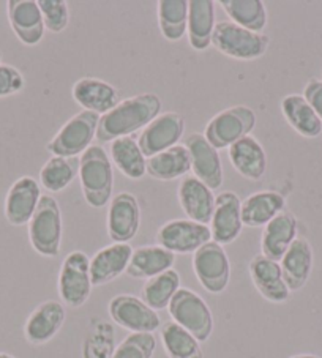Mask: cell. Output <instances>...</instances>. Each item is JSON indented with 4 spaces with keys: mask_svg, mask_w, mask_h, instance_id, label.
I'll use <instances>...</instances> for the list:
<instances>
[{
    "mask_svg": "<svg viewBox=\"0 0 322 358\" xmlns=\"http://www.w3.org/2000/svg\"><path fill=\"white\" fill-rule=\"evenodd\" d=\"M161 100L155 94H139L122 100L109 113L100 115L97 138L98 142L106 144L114 139L132 136L142 131L148 123L161 114Z\"/></svg>",
    "mask_w": 322,
    "mask_h": 358,
    "instance_id": "cell-1",
    "label": "cell"
},
{
    "mask_svg": "<svg viewBox=\"0 0 322 358\" xmlns=\"http://www.w3.org/2000/svg\"><path fill=\"white\" fill-rule=\"evenodd\" d=\"M79 180L84 201L92 208H104L113 199L114 171L108 152L90 145L79 158Z\"/></svg>",
    "mask_w": 322,
    "mask_h": 358,
    "instance_id": "cell-2",
    "label": "cell"
},
{
    "mask_svg": "<svg viewBox=\"0 0 322 358\" xmlns=\"http://www.w3.org/2000/svg\"><path fill=\"white\" fill-rule=\"evenodd\" d=\"M29 242L43 257H57L62 245V210L55 197L43 194L27 224Z\"/></svg>",
    "mask_w": 322,
    "mask_h": 358,
    "instance_id": "cell-3",
    "label": "cell"
},
{
    "mask_svg": "<svg viewBox=\"0 0 322 358\" xmlns=\"http://www.w3.org/2000/svg\"><path fill=\"white\" fill-rule=\"evenodd\" d=\"M212 46L226 57L235 60H256L267 52L270 38L265 34L251 32L232 21L216 22Z\"/></svg>",
    "mask_w": 322,
    "mask_h": 358,
    "instance_id": "cell-4",
    "label": "cell"
},
{
    "mask_svg": "<svg viewBox=\"0 0 322 358\" xmlns=\"http://www.w3.org/2000/svg\"><path fill=\"white\" fill-rule=\"evenodd\" d=\"M98 122L100 115L83 109L64 123L46 144V150L52 157L76 158L83 155L97 138Z\"/></svg>",
    "mask_w": 322,
    "mask_h": 358,
    "instance_id": "cell-5",
    "label": "cell"
},
{
    "mask_svg": "<svg viewBox=\"0 0 322 358\" xmlns=\"http://www.w3.org/2000/svg\"><path fill=\"white\" fill-rule=\"evenodd\" d=\"M255 110L244 104L221 110L207 122L204 128L206 138L216 150L229 149L239 139L248 136L256 127Z\"/></svg>",
    "mask_w": 322,
    "mask_h": 358,
    "instance_id": "cell-6",
    "label": "cell"
},
{
    "mask_svg": "<svg viewBox=\"0 0 322 358\" xmlns=\"http://www.w3.org/2000/svg\"><path fill=\"white\" fill-rule=\"evenodd\" d=\"M169 316L197 341L206 343L214 331V316L201 295L181 287L168 306Z\"/></svg>",
    "mask_w": 322,
    "mask_h": 358,
    "instance_id": "cell-7",
    "label": "cell"
},
{
    "mask_svg": "<svg viewBox=\"0 0 322 358\" xmlns=\"http://www.w3.org/2000/svg\"><path fill=\"white\" fill-rule=\"evenodd\" d=\"M90 259L83 251H71L62 262L59 273V295L62 303L70 308L85 305L92 294Z\"/></svg>",
    "mask_w": 322,
    "mask_h": 358,
    "instance_id": "cell-8",
    "label": "cell"
},
{
    "mask_svg": "<svg viewBox=\"0 0 322 358\" xmlns=\"http://www.w3.org/2000/svg\"><path fill=\"white\" fill-rule=\"evenodd\" d=\"M193 271L207 292H225L231 280V262L225 248L214 240L201 246L193 255Z\"/></svg>",
    "mask_w": 322,
    "mask_h": 358,
    "instance_id": "cell-9",
    "label": "cell"
},
{
    "mask_svg": "<svg viewBox=\"0 0 322 358\" xmlns=\"http://www.w3.org/2000/svg\"><path fill=\"white\" fill-rule=\"evenodd\" d=\"M157 245L174 255H191L209 242H212L210 226L191 220H171L157 231Z\"/></svg>",
    "mask_w": 322,
    "mask_h": 358,
    "instance_id": "cell-10",
    "label": "cell"
},
{
    "mask_svg": "<svg viewBox=\"0 0 322 358\" xmlns=\"http://www.w3.org/2000/svg\"><path fill=\"white\" fill-rule=\"evenodd\" d=\"M108 311L117 325L132 333H153L161 329L158 313L134 295H117L109 301Z\"/></svg>",
    "mask_w": 322,
    "mask_h": 358,
    "instance_id": "cell-11",
    "label": "cell"
},
{
    "mask_svg": "<svg viewBox=\"0 0 322 358\" xmlns=\"http://www.w3.org/2000/svg\"><path fill=\"white\" fill-rule=\"evenodd\" d=\"M183 129L185 119L178 113L169 110V113L160 114L141 131L138 138L139 149L146 158L158 155L178 144L183 136Z\"/></svg>",
    "mask_w": 322,
    "mask_h": 358,
    "instance_id": "cell-12",
    "label": "cell"
},
{
    "mask_svg": "<svg viewBox=\"0 0 322 358\" xmlns=\"http://www.w3.org/2000/svg\"><path fill=\"white\" fill-rule=\"evenodd\" d=\"M108 236L114 243H128L141 227V207L132 193L115 194L108 207Z\"/></svg>",
    "mask_w": 322,
    "mask_h": 358,
    "instance_id": "cell-13",
    "label": "cell"
},
{
    "mask_svg": "<svg viewBox=\"0 0 322 358\" xmlns=\"http://www.w3.org/2000/svg\"><path fill=\"white\" fill-rule=\"evenodd\" d=\"M191 159V172L212 191L221 188L223 166L218 150L204 138V134L191 133L183 141Z\"/></svg>",
    "mask_w": 322,
    "mask_h": 358,
    "instance_id": "cell-14",
    "label": "cell"
},
{
    "mask_svg": "<svg viewBox=\"0 0 322 358\" xmlns=\"http://www.w3.org/2000/svg\"><path fill=\"white\" fill-rule=\"evenodd\" d=\"M244 229L241 223V201L232 191H223L215 196V207L210 232L212 240L218 245H231L239 238Z\"/></svg>",
    "mask_w": 322,
    "mask_h": 358,
    "instance_id": "cell-15",
    "label": "cell"
},
{
    "mask_svg": "<svg viewBox=\"0 0 322 358\" xmlns=\"http://www.w3.org/2000/svg\"><path fill=\"white\" fill-rule=\"evenodd\" d=\"M40 183L34 177H20L5 196L4 213L11 226L29 224L41 199Z\"/></svg>",
    "mask_w": 322,
    "mask_h": 358,
    "instance_id": "cell-16",
    "label": "cell"
},
{
    "mask_svg": "<svg viewBox=\"0 0 322 358\" xmlns=\"http://www.w3.org/2000/svg\"><path fill=\"white\" fill-rule=\"evenodd\" d=\"M66 311L57 300H46L29 314L24 324V338L32 345H43L51 341L65 324Z\"/></svg>",
    "mask_w": 322,
    "mask_h": 358,
    "instance_id": "cell-17",
    "label": "cell"
},
{
    "mask_svg": "<svg viewBox=\"0 0 322 358\" xmlns=\"http://www.w3.org/2000/svg\"><path fill=\"white\" fill-rule=\"evenodd\" d=\"M7 16L11 30L22 45H40L46 27L36 0H10L7 2Z\"/></svg>",
    "mask_w": 322,
    "mask_h": 358,
    "instance_id": "cell-18",
    "label": "cell"
},
{
    "mask_svg": "<svg viewBox=\"0 0 322 358\" xmlns=\"http://www.w3.org/2000/svg\"><path fill=\"white\" fill-rule=\"evenodd\" d=\"M177 199L183 213L191 221L210 224L215 207L214 191L195 176L183 177L177 187Z\"/></svg>",
    "mask_w": 322,
    "mask_h": 358,
    "instance_id": "cell-19",
    "label": "cell"
},
{
    "mask_svg": "<svg viewBox=\"0 0 322 358\" xmlns=\"http://www.w3.org/2000/svg\"><path fill=\"white\" fill-rule=\"evenodd\" d=\"M250 278L256 291L270 303H284L290 297V291L283 278L280 262L258 255L250 262Z\"/></svg>",
    "mask_w": 322,
    "mask_h": 358,
    "instance_id": "cell-20",
    "label": "cell"
},
{
    "mask_svg": "<svg viewBox=\"0 0 322 358\" xmlns=\"http://www.w3.org/2000/svg\"><path fill=\"white\" fill-rule=\"evenodd\" d=\"M299 220L289 210H283L280 215L264 226L261 237V255L280 262L286 255L289 246L299 237Z\"/></svg>",
    "mask_w": 322,
    "mask_h": 358,
    "instance_id": "cell-21",
    "label": "cell"
},
{
    "mask_svg": "<svg viewBox=\"0 0 322 358\" xmlns=\"http://www.w3.org/2000/svg\"><path fill=\"white\" fill-rule=\"evenodd\" d=\"M73 100L84 110L104 115L120 103V94L113 84L98 78H80L73 84Z\"/></svg>",
    "mask_w": 322,
    "mask_h": 358,
    "instance_id": "cell-22",
    "label": "cell"
},
{
    "mask_svg": "<svg viewBox=\"0 0 322 358\" xmlns=\"http://www.w3.org/2000/svg\"><path fill=\"white\" fill-rule=\"evenodd\" d=\"M133 255L130 243H113L97 251L90 259L92 286H104L125 273Z\"/></svg>",
    "mask_w": 322,
    "mask_h": 358,
    "instance_id": "cell-23",
    "label": "cell"
},
{
    "mask_svg": "<svg viewBox=\"0 0 322 358\" xmlns=\"http://www.w3.org/2000/svg\"><path fill=\"white\" fill-rule=\"evenodd\" d=\"M229 162L241 177L258 182L267 171V153L255 136H245L227 149Z\"/></svg>",
    "mask_w": 322,
    "mask_h": 358,
    "instance_id": "cell-24",
    "label": "cell"
},
{
    "mask_svg": "<svg viewBox=\"0 0 322 358\" xmlns=\"http://www.w3.org/2000/svg\"><path fill=\"white\" fill-rule=\"evenodd\" d=\"M314 264L313 246L305 237H297L280 261L283 278L290 292H297L307 286Z\"/></svg>",
    "mask_w": 322,
    "mask_h": 358,
    "instance_id": "cell-25",
    "label": "cell"
},
{
    "mask_svg": "<svg viewBox=\"0 0 322 358\" xmlns=\"http://www.w3.org/2000/svg\"><path fill=\"white\" fill-rule=\"evenodd\" d=\"M176 264V255L160 245H146L133 250L125 273L134 280H150L164 271L171 270Z\"/></svg>",
    "mask_w": 322,
    "mask_h": 358,
    "instance_id": "cell-26",
    "label": "cell"
},
{
    "mask_svg": "<svg viewBox=\"0 0 322 358\" xmlns=\"http://www.w3.org/2000/svg\"><path fill=\"white\" fill-rule=\"evenodd\" d=\"M283 210H286V199L281 193L274 189L258 191L241 201V223L248 227H262Z\"/></svg>",
    "mask_w": 322,
    "mask_h": 358,
    "instance_id": "cell-27",
    "label": "cell"
},
{
    "mask_svg": "<svg viewBox=\"0 0 322 358\" xmlns=\"http://www.w3.org/2000/svg\"><path fill=\"white\" fill-rule=\"evenodd\" d=\"M214 0H190L188 2V43L195 51H206L212 45L215 30Z\"/></svg>",
    "mask_w": 322,
    "mask_h": 358,
    "instance_id": "cell-28",
    "label": "cell"
},
{
    "mask_svg": "<svg viewBox=\"0 0 322 358\" xmlns=\"http://www.w3.org/2000/svg\"><path fill=\"white\" fill-rule=\"evenodd\" d=\"M280 108L284 120L302 138L314 139L322 134V120L303 95H286L281 100Z\"/></svg>",
    "mask_w": 322,
    "mask_h": 358,
    "instance_id": "cell-29",
    "label": "cell"
},
{
    "mask_svg": "<svg viewBox=\"0 0 322 358\" xmlns=\"http://www.w3.org/2000/svg\"><path fill=\"white\" fill-rule=\"evenodd\" d=\"M188 172H191V159L183 144H177L158 155L147 158V174L155 180H177L187 177Z\"/></svg>",
    "mask_w": 322,
    "mask_h": 358,
    "instance_id": "cell-30",
    "label": "cell"
},
{
    "mask_svg": "<svg viewBox=\"0 0 322 358\" xmlns=\"http://www.w3.org/2000/svg\"><path fill=\"white\" fill-rule=\"evenodd\" d=\"M111 162L115 164L123 176L139 180L147 174V158L139 149L134 136H123V138L109 142Z\"/></svg>",
    "mask_w": 322,
    "mask_h": 358,
    "instance_id": "cell-31",
    "label": "cell"
},
{
    "mask_svg": "<svg viewBox=\"0 0 322 358\" xmlns=\"http://www.w3.org/2000/svg\"><path fill=\"white\" fill-rule=\"evenodd\" d=\"M218 3L229 21L240 27L261 34L267 26V8L261 0H220Z\"/></svg>",
    "mask_w": 322,
    "mask_h": 358,
    "instance_id": "cell-32",
    "label": "cell"
},
{
    "mask_svg": "<svg viewBox=\"0 0 322 358\" xmlns=\"http://www.w3.org/2000/svg\"><path fill=\"white\" fill-rule=\"evenodd\" d=\"M178 289H181V275L177 270L171 268L164 273L147 280L142 286L141 299L153 311H161L169 306Z\"/></svg>",
    "mask_w": 322,
    "mask_h": 358,
    "instance_id": "cell-33",
    "label": "cell"
},
{
    "mask_svg": "<svg viewBox=\"0 0 322 358\" xmlns=\"http://www.w3.org/2000/svg\"><path fill=\"white\" fill-rule=\"evenodd\" d=\"M160 335L169 358H204L201 343L174 320L161 325Z\"/></svg>",
    "mask_w": 322,
    "mask_h": 358,
    "instance_id": "cell-34",
    "label": "cell"
},
{
    "mask_svg": "<svg viewBox=\"0 0 322 358\" xmlns=\"http://www.w3.org/2000/svg\"><path fill=\"white\" fill-rule=\"evenodd\" d=\"M79 158L51 157L40 169V183L49 193H60L79 177Z\"/></svg>",
    "mask_w": 322,
    "mask_h": 358,
    "instance_id": "cell-35",
    "label": "cell"
},
{
    "mask_svg": "<svg viewBox=\"0 0 322 358\" xmlns=\"http://www.w3.org/2000/svg\"><path fill=\"white\" fill-rule=\"evenodd\" d=\"M157 7L161 35L169 41L182 40L187 32L188 21L187 0H160Z\"/></svg>",
    "mask_w": 322,
    "mask_h": 358,
    "instance_id": "cell-36",
    "label": "cell"
},
{
    "mask_svg": "<svg viewBox=\"0 0 322 358\" xmlns=\"http://www.w3.org/2000/svg\"><path fill=\"white\" fill-rule=\"evenodd\" d=\"M114 327L104 319H92L83 344V358H111L115 352Z\"/></svg>",
    "mask_w": 322,
    "mask_h": 358,
    "instance_id": "cell-37",
    "label": "cell"
},
{
    "mask_svg": "<svg viewBox=\"0 0 322 358\" xmlns=\"http://www.w3.org/2000/svg\"><path fill=\"white\" fill-rule=\"evenodd\" d=\"M157 349L153 333H132L117 345L111 358H152Z\"/></svg>",
    "mask_w": 322,
    "mask_h": 358,
    "instance_id": "cell-38",
    "label": "cell"
},
{
    "mask_svg": "<svg viewBox=\"0 0 322 358\" xmlns=\"http://www.w3.org/2000/svg\"><path fill=\"white\" fill-rule=\"evenodd\" d=\"M45 27L51 34H60L70 24V8L65 0H38Z\"/></svg>",
    "mask_w": 322,
    "mask_h": 358,
    "instance_id": "cell-39",
    "label": "cell"
},
{
    "mask_svg": "<svg viewBox=\"0 0 322 358\" xmlns=\"http://www.w3.org/2000/svg\"><path fill=\"white\" fill-rule=\"evenodd\" d=\"M24 85H26V79L16 66L0 64V98L20 94Z\"/></svg>",
    "mask_w": 322,
    "mask_h": 358,
    "instance_id": "cell-40",
    "label": "cell"
},
{
    "mask_svg": "<svg viewBox=\"0 0 322 358\" xmlns=\"http://www.w3.org/2000/svg\"><path fill=\"white\" fill-rule=\"evenodd\" d=\"M303 98L309 103V106L314 109V113L322 120V79H309L305 84V89H303Z\"/></svg>",
    "mask_w": 322,
    "mask_h": 358,
    "instance_id": "cell-41",
    "label": "cell"
},
{
    "mask_svg": "<svg viewBox=\"0 0 322 358\" xmlns=\"http://www.w3.org/2000/svg\"><path fill=\"white\" fill-rule=\"evenodd\" d=\"M289 358H322V357H318V355H313V354H299V355H293Z\"/></svg>",
    "mask_w": 322,
    "mask_h": 358,
    "instance_id": "cell-42",
    "label": "cell"
},
{
    "mask_svg": "<svg viewBox=\"0 0 322 358\" xmlns=\"http://www.w3.org/2000/svg\"><path fill=\"white\" fill-rule=\"evenodd\" d=\"M0 358H16L11 354H7V352H0Z\"/></svg>",
    "mask_w": 322,
    "mask_h": 358,
    "instance_id": "cell-43",
    "label": "cell"
},
{
    "mask_svg": "<svg viewBox=\"0 0 322 358\" xmlns=\"http://www.w3.org/2000/svg\"><path fill=\"white\" fill-rule=\"evenodd\" d=\"M0 64H2V54H0Z\"/></svg>",
    "mask_w": 322,
    "mask_h": 358,
    "instance_id": "cell-44",
    "label": "cell"
},
{
    "mask_svg": "<svg viewBox=\"0 0 322 358\" xmlns=\"http://www.w3.org/2000/svg\"><path fill=\"white\" fill-rule=\"evenodd\" d=\"M321 79H322V71H321Z\"/></svg>",
    "mask_w": 322,
    "mask_h": 358,
    "instance_id": "cell-45",
    "label": "cell"
}]
</instances>
